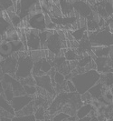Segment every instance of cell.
I'll return each mask as SVG.
<instances>
[{
    "label": "cell",
    "instance_id": "24",
    "mask_svg": "<svg viewBox=\"0 0 113 121\" xmlns=\"http://www.w3.org/2000/svg\"><path fill=\"white\" fill-rule=\"evenodd\" d=\"M88 33V30H87V26H83V27H80V28H77V29H74L70 32L72 37L77 41V42H80L82 38L84 37V36Z\"/></svg>",
    "mask_w": 113,
    "mask_h": 121
},
{
    "label": "cell",
    "instance_id": "16",
    "mask_svg": "<svg viewBox=\"0 0 113 121\" xmlns=\"http://www.w3.org/2000/svg\"><path fill=\"white\" fill-rule=\"evenodd\" d=\"M25 34H26V46H27V50L28 51L42 49L41 40H40L39 36L31 35L28 31H26V29H25Z\"/></svg>",
    "mask_w": 113,
    "mask_h": 121
},
{
    "label": "cell",
    "instance_id": "46",
    "mask_svg": "<svg viewBox=\"0 0 113 121\" xmlns=\"http://www.w3.org/2000/svg\"><path fill=\"white\" fill-rule=\"evenodd\" d=\"M111 89H112V91H113V85H112V86H111Z\"/></svg>",
    "mask_w": 113,
    "mask_h": 121
},
{
    "label": "cell",
    "instance_id": "31",
    "mask_svg": "<svg viewBox=\"0 0 113 121\" xmlns=\"http://www.w3.org/2000/svg\"><path fill=\"white\" fill-rule=\"evenodd\" d=\"M13 6H14L13 0H0V13L7 11Z\"/></svg>",
    "mask_w": 113,
    "mask_h": 121
},
{
    "label": "cell",
    "instance_id": "9",
    "mask_svg": "<svg viewBox=\"0 0 113 121\" xmlns=\"http://www.w3.org/2000/svg\"><path fill=\"white\" fill-rule=\"evenodd\" d=\"M1 81L11 86V87H12L13 90H14V93H15V97L25 95L24 86L22 85V83L20 82V80L16 78L14 76H11L9 74H3Z\"/></svg>",
    "mask_w": 113,
    "mask_h": 121
},
{
    "label": "cell",
    "instance_id": "7",
    "mask_svg": "<svg viewBox=\"0 0 113 121\" xmlns=\"http://www.w3.org/2000/svg\"><path fill=\"white\" fill-rule=\"evenodd\" d=\"M53 67H54L53 61L49 60L46 57H43L39 61L34 62L32 75L34 77H40V76L46 75L52 70Z\"/></svg>",
    "mask_w": 113,
    "mask_h": 121
},
{
    "label": "cell",
    "instance_id": "36",
    "mask_svg": "<svg viewBox=\"0 0 113 121\" xmlns=\"http://www.w3.org/2000/svg\"><path fill=\"white\" fill-rule=\"evenodd\" d=\"M20 82L22 83V85L23 86H24V85L36 86L35 78V77H34L33 75H31V76L28 77V78H24V79H21V80H20Z\"/></svg>",
    "mask_w": 113,
    "mask_h": 121
},
{
    "label": "cell",
    "instance_id": "43",
    "mask_svg": "<svg viewBox=\"0 0 113 121\" xmlns=\"http://www.w3.org/2000/svg\"><path fill=\"white\" fill-rule=\"evenodd\" d=\"M4 59H5V57H4V56H3L2 55L0 54V64H1V63H2L3 61H4Z\"/></svg>",
    "mask_w": 113,
    "mask_h": 121
},
{
    "label": "cell",
    "instance_id": "1",
    "mask_svg": "<svg viewBox=\"0 0 113 121\" xmlns=\"http://www.w3.org/2000/svg\"><path fill=\"white\" fill-rule=\"evenodd\" d=\"M70 105L76 111L78 108L82 106L83 103L82 101L81 95L77 92H61L54 97L53 103L48 108L49 114H54L58 112L60 109H62L64 106Z\"/></svg>",
    "mask_w": 113,
    "mask_h": 121
},
{
    "label": "cell",
    "instance_id": "29",
    "mask_svg": "<svg viewBox=\"0 0 113 121\" xmlns=\"http://www.w3.org/2000/svg\"><path fill=\"white\" fill-rule=\"evenodd\" d=\"M101 98L108 105H113V91L111 89V87H107Z\"/></svg>",
    "mask_w": 113,
    "mask_h": 121
},
{
    "label": "cell",
    "instance_id": "33",
    "mask_svg": "<svg viewBox=\"0 0 113 121\" xmlns=\"http://www.w3.org/2000/svg\"><path fill=\"white\" fill-rule=\"evenodd\" d=\"M12 121H37L35 115H29V116H22V117H18L15 116L13 117Z\"/></svg>",
    "mask_w": 113,
    "mask_h": 121
},
{
    "label": "cell",
    "instance_id": "42",
    "mask_svg": "<svg viewBox=\"0 0 113 121\" xmlns=\"http://www.w3.org/2000/svg\"><path fill=\"white\" fill-rule=\"evenodd\" d=\"M90 121H100V120H99V118H98L97 116H93V117H91V118H90Z\"/></svg>",
    "mask_w": 113,
    "mask_h": 121
},
{
    "label": "cell",
    "instance_id": "13",
    "mask_svg": "<svg viewBox=\"0 0 113 121\" xmlns=\"http://www.w3.org/2000/svg\"><path fill=\"white\" fill-rule=\"evenodd\" d=\"M32 101H34L33 97L28 96V95H23V96H18V97H14L11 101V105H12L15 112L16 113L18 111L22 110L24 107H26Z\"/></svg>",
    "mask_w": 113,
    "mask_h": 121
},
{
    "label": "cell",
    "instance_id": "23",
    "mask_svg": "<svg viewBox=\"0 0 113 121\" xmlns=\"http://www.w3.org/2000/svg\"><path fill=\"white\" fill-rule=\"evenodd\" d=\"M0 108L7 112V113H9V114H11L12 116H16V112L13 108L11 102L7 101L3 94L0 95Z\"/></svg>",
    "mask_w": 113,
    "mask_h": 121
},
{
    "label": "cell",
    "instance_id": "2",
    "mask_svg": "<svg viewBox=\"0 0 113 121\" xmlns=\"http://www.w3.org/2000/svg\"><path fill=\"white\" fill-rule=\"evenodd\" d=\"M101 74L97 69H90L85 72L73 75L71 80L76 87V91L80 95H82L96 85L101 80Z\"/></svg>",
    "mask_w": 113,
    "mask_h": 121
},
{
    "label": "cell",
    "instance_id": "21",
    "mask_svg": "<svg viewBox=\"0 0 113 121\" xmlns=\"http://www.w3.org/2000/svg\"><path fill=\"white\" fill-rule=\"evenodd\" d=\"M94 110V107L91 103H86L83 104L82 106H81L78 110L76 111V117L78 119L80 118H84L86 117L90 116V113Z\"/></svg>",
    "mask_w": 113,
    "mask_h": 121
},
{
    "label": "cell",
    "instance_id": "6",
    "mask_svg": "<svg viewBox=\"0 0 113 121\" xmlns=\"http://www.w3.org/2000/svg\"><path fill=\"white\" fill-rule=\"evenodd\" d=\"M92 9L102 18L108 19L113 16V6L111 0H98L92 5Z\"/></svg>",
    "mask_w": 113,
    "mask_h": 121
},
{
    "label": "cell",
    "instance_id": "26",
    "mask_svg": "<svg viewBox=\"0 0 113 121\" xmlns=\"http://www.w3.org/2000/svg\"><path fill=\"white\" fill-rule=\"evenodd\" d=\"M63 56H64L66 60L69 62H74L80 58V55L77 53V51L71 48H68L67 50H65Z\"/></svg>",
    "mask_w": 113,
    "mask_h": 121
},
{
    "label": "cell",
    "instance_id": "18",
    "mask_svg": "<svg viewBox=\"0 0 113 121\" xmlns=\"http://www.w3.org/2000/svg\"><path fill=\"white\" fill-rule=\"evenodd\" d=\"M91 51L97 57H113V46L92 47Z\"/></svg>",
    "mask_w": 113,
    "mask_h": 121
},
{
    "label": "cell",
    "instance_id": "5",
    "mask_svg": "<svg viewBox=\"0 0 113 121\" xmlns=\"http://www.w3.org/2000/svg\"><path fill=\"white\" fill-rule=\"evenodd\" d=\"M41 0H20L16 6H15L16 11L24 21L28 17L30 12L40 4Z\"/></svg>",
    "mask_w": 113,
    "mask_h": 121
},
{
    "label": "cell",
    "instance_id": "41",
    "mask_svg": "<svg viewBox=\"0 0 113 121\" xmlns=\"http://www.w3.org/2000/svg\"><path fill=\"white\" fill-rule=\"evenodd\" d=\"M4 92V88H3V86H2V81L0 79V95H2Z\"/></svg>",
    "mask_w": 113,
    "mask_h": 121
},
{
    "label": "cell",
    "instance_id": "49",
    "mask_svg": "<svg viewBox=\"0 0 113 121\" xmlns=\"http://www.w3.org/2000/svg\"><path fill=\"white\" fill-rule=\"evenodd\" d=\"M0 40H1V38H0Z\"/></svg>",
    "mask_w": 113,
    "mask_h": 121
},
{
    "label": "cell",
    "instance_id": "35",
    "mask_svg": "<svg viewBox=\"0 0 113 121\" xmlns=\"http://www.w3.org/2000/svg\"><path fill=\"white\" fill-rule=\"evenodd\" d=\"M24 92H25V95H28L33 97L34 95H35L38 91V88L36 87L35 86H28V85H24Z\"/></svg>",
    "mask_w": 113,
    "mask_h": 121
},
{
    "label": "cell",
    "instance_id": "8",
    "mask_svg": "<svg viewBox=\"0 0 113 121\" xmlns=\"http://www.w3.org/2000/svg\"><path fill=\"white\" fill-rule=\"evenodd\" d=\"M73 7H74V11L78 16L84 19H87L93 12L92 6L87 0L73 1Z\"/></svg>",
    "mask_w": 113,
    "mask_h": 121
},
{
    "label": "cell",
    "instance_id": "48",
    "mask_svg": "<svg viewBox=\"0 0 113 121\" xmlns=\"http://www.w3.org/2000/svg\"><path fill=\"white\" fill-rule=\"evenodd\" d=\"M72 1H79V0H72Z\"/></svg>",
    "mask_w": 113,
    "mask_h": 121
},
{
    "label": "cell",
    "instance_id": "47",
    "mask_svg": "<svg viewBox=\"0 0 113 121\" xmlns=\"http://www.w3.org/2000/svg\"><path fill=\"white\" fill-rule=\"evenodd\" d=\"M111 2H112V6H113V0H111Z\"/></svg>",
    "mask_w": 113,
    "mask_h": 121
},
{
    "label": "cell",
    "instance_id": "30",
    "mask_svg": "<svg viewBox=\"0 0 113 121\" xmlns=\"http://www.w3.org/2000/svg\"><path fill=\"white\" fill-rule=\"evenodd\" d=\"M20 38L19 36V32H18L17 28L14 27L12 29H10L9 31H7L6 33V35L3 36V39H6L8 41H13V40H16Z\"/></svg>",
    "mask_w": 113,
    "mask_h": 121
},
{
    "label": "cell",
    "instance_id": "27",
    "mask_svg": "<svg viewBox=\"0 0 113 121\" xmlns=\"http://www.w3.org/2000/svg\"><path fill=\"white\" fill-rule=\"evenodd\" d=\"M34 112H35V104H34V101H32V102L30 104H28L26 107H24L22 110L16 112V116H18V117L29 116V115H33Z\"/></svg>",
    "mask_w": 113,
    "mask_h": 121
},
{
    "label": "cell",
    "instance_id": "19",
    "mask_svg": "<svg viewBox=\"0 0 113 121\" xmlns=\"http://www.w3.org/2000/svg\"><path fill=\"white\" fill-rule=\"evenodd\" d=\"M59 6L62 13V16L64 17H71L76 14L74 11L72 0H60Z\"/></svg>",
    "mask_w": 113,
    "mask_h": 121
},
{
    "label": "cell",
    "instance_id": "44",
    "mask_svg": "<svg viewBox=\"0 0 113 121\" xmlns=\"http://www.w3.org/2000/svg\"><path fill=\"white\" fill-rule=\"evenodd\" d=\"M107 121H113V116L111 117H109V118Z\"/></svg>",
    "mask_w": 113,
    "mask_h": 121
},
{
    "label": "cell",
    "instance_id": "4",
    "mask_svg": "<svg viewBox=\"0 0 113 121\" xmlns=\"http://www.w3.org/2000/svg\"><path fill=\"white\" fill-rule=\"evenodd\" d=\"M88 36L92 47L113 46V34L109 26H103L99 30L88 32Z\"/></svg>",
    "mask_w": 113,
    "mask_h": 121
},
{
    "label": "cell",
    "instance_id": "22",
    "mask_svg": "<svg viewBox=\"0 0 113 121\" xmlns=\"http://www.w3.org/2000/svg\"><path fill=\"white\" fill-rule=\"evenodd\" d=\"M106 88H107V87L105 86V85H104L102 82L99 81V82H98L96 85L93 86L88 92L90 94V96L92 97L93 99H98V98H100V97L102 96L103 92H104V90H105Z\"/></svg>",
    "mask_w": 113,
    "mask_h": 121
},
{
    "label": "cell",
    "instance_id": "37",
    "mask_svg": "<svg viewBox=\"0 0 113 121\" xmlns=\"http://www.w3.org/2000/svg\"><path fill=\"white\" fill-rule=\"evenodd\" d=\"M81 98H82V101L83 104L91 103V101H92V99H93L89 92H86V93H84L82 95H81Z\"/></svg>",
    "mask_w": 113,
    "mask_h": 121
},
{
    "label": "cell",
    "instance_id": "12",
    "mask_svg": "<svg viewBox=\"0 0 113 121\" xmlns=\"http://www.w3.org/2000/svg\"><path fill=\"white\" fill-rule=\"evenodd\" d=\"M36 81V86L40 88H42L43 90L46 91L48 93H50L51 95H54L55 94V88H54L52 79L50 78L49 75H43V76H40V77H35Z\"/></svg>",
    "mask_w": 113,
    "mask_h": 121
},
{
    "label": "cell",
    "instance_id": "3",
    "mask_svg": "<svg viewBox=\"0 0 113 121\" xmlns=\"http://www.w3.org/2000/svg\"><path fill=\"white\" fill-rule=\"evenodd\" d=\"M29 51L17 53V68L15 74V78L18 80L28 78L32 75L34 61L28 54Z\"/></svg>",
    "mask_w": 113,
    "mask_h": 121
},
{
    "label": "cell",
    "instance_id": "20",
    "mask_svg": "<svg viewBox=\"0 0 113 121\" xmlns=\"http://www.w3.org/2000/svg\"><path fill=\"white\" fill-rule=\"evenodd\" d=\"M0 54L2 55L5 58L15 54L11 41L1 38V40H0Z\"/></svg>",
    "mask_w": 113,
    "mask_h": 121
},
{
    "label": "cell",
    "instance_id": "25",
    "mask_svg": "<svg viewBox=\"0 0 113 121\" xmlns=\"http://www.w3.org/2000/svg\"><path fill=\"white\" fill-rule=\"evenodd\" d=\"M13 45V48H14V53L15 54H17V53H20V52H24V51H28L27 50V48L24 46V42L18 38V39H16V40H13L11 41Z\"/></svg>",
    "mask_w": 113,
    "mask_h": 121
},
{
    "label": "cell",
    "instance_id": "17",
    "mask_svg": "<svg viewBox=\"0 0 113 121\" xmlns=\"http://www.w3.org/2000/svg\"><path fill=\"white\" fill-rule=\"evenodd\" d=\"M91 49H92V45L90 41L89 36H88V33L84 36V37L79 42L76 51L80 56L84 54H87V53H90L91 52Z\"/></svg>",
    "mask_w": 113,
    "mask_h": 121
},
{
    "label": "cell",
    "instance_id": "38",
    "mask_svg": "<svg viewBox=\"0 0 113 121\" xmlns=\"http://www.w3.org/2000/svg\"><path fill=\"white\" fill-rule=\"evenodd\" d=\"M66 92H77L76 87L71 79L66 80Z\"/></svg>",
    "mask_w": 113,
    "mask_h": 121
},
{
    "label": "cell",
    "instance_id": "45",
    "mask_svg": "<svg viewBox=\"0 0 113 121\" xmlns=\"http://www.w3.org/2000/svg\"><path fill=\"white\" fill-rule=\"evenodd\" d=\"M42 1H45V2H49V0H42Z\"/></svg>",
    "mask_w": 113,
    "mask_h": 121
},
{
    "label": "cell",
    "instance_id": "40",
    "mask_svg": "<svg viewBox=\"0 0 113 121\" xmlns=\"http://www.w3.org/2000/svg\"><path fill=\"white\" fill-rule=\"evenodd\" d=\"M90 118H91V117H84V118H80V119H77L76 121H90Z\"/></svg>",
    "mask_w": 113,
    "mask_h": 121
},
{
    "label": "cell",
    "instance_id": "15",
    "mask_svg": "<svg viewBox=\"0 0 113 121\" xmlns=\"http://www.w3.org/2000/svg\"><path fill=\"white\" fill-rule=\"evenodd\" d=\"M79 16H71V17H51L52 21L57 26H73L78 21Z\"/></svg>",
    "mask_w": 113,
    "mask_h": 121
},
{
    "label": "cell",
    "instance_id": "10",
    "mask_svg": "<svg viewBox=\"0 0 113 121\" xmlns=\"http://www.w3.org/2000/svg\"><path fill=\"white\" fill-rule=\"evenodd\" d=\"M17 68V55L14 54L8 57H6L0 64V69L3 74H9L15 77Z\"/></svg>",
    "mask_w": 113,
    "mask_h": 121
},
{
    "label": "cell",
    "instance_id": "32",
    "mask_svg": "<svg viewBox=\"0 0 113 121\" xmlns=\"http://www.w3.org/2000/svg\"><path fill=\"white\" fill-rule=\"evenodd\" d=\"M34 115L35 117L36 120H44L45 119V109H44V107L37 108Z\"/></svg>",
    "mask_w": 113,
    "mask_h": 121
},
{
    "label": "cell",
    "instance_id": "28",
    "mask_svg": "<svg viewBox=\"0 0 113 121\" xmlns=\"http://www.w3.org/2000/svg\"><path fill=\"white\" fill-rule=\"evenodd\" d=\"M101 82H102L106 87H111L113 85V72H108L101 74Z\"/></svg>",
    "mask_w": 113,
    "mask_h": 121
},
{
    "label": "cell",
    "instance_id": "39",
    "mask_svg": "<svg viewBox=\"0 0 113 121\" xmlns=\"http://www.w3.org/2000/svg\"><path fill=\"white\" fill-rule=\"evenodd\" d=\"M0 121H12V117H0Z\"/></svg>",
    "mask_w": 113,
    "mask_h": 121
},
{
    "label": "cell",
    "instance_id": "34",
    "mask_svg": "<svg viewBox=\"0 0 113 121\" xmlns=\"http://www.w3.org/2000/svg\"><path fill=\"white\" fill-rule=\"evenodd\" d=\"M70 117H71L70 115L66 114V113L62 112V111H60V112L56 113V114L54 116V117L52 118V120L53 121H64V120H66V119H68Z\"/></svg>",
    "mask_w": 113,
    "mask_h": 121
},
{
    "label": "cell",
    "instance_id": "14",
    "mask_svg": "<svg viewBox=\"0 0 113 121\" xmlns=\"http://www.w3.org/2000/svg\"><path fill=\"white\" fill-rule=\"evenodd\" d=\"M12 28H14V26L11 23L9 16L6 11L0 13V37H3L7 31Z\"/></svg>",
    "mask_w": 113,
    "mask_h": 121
},
{
    "label": "cell",
    "instance_id": "11",
    "mask_svg": "<svg viewBox=\"0 0 113 121\" xmlns=\"http://www.w3.org/2000/svg\"><path fill=\"white\" fill-rule=\"evenodd\" d=\"M26 21H27L28 28H35L40 31L47 29L45 25V16L43 12L34 16H29L26 18Z\"/></svg>",
    "mask_w": 113,
    "mask_h": 121
}]
</instances>
